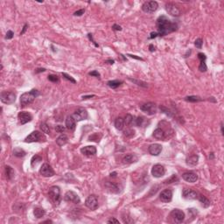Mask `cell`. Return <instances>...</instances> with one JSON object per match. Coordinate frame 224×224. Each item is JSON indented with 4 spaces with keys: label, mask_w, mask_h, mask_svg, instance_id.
Listing matches in <instances>:
<instances>
[{
    "label": "cell",
    "mask_w": 224,
    "mask_h": 224,
    "mask_svg": "<svg viewBox=\"0 0 224 224\" xmlns=\"http://www.w3.org/2000/svg\"><path fill=\"white\" fill-rule=\"evenodd\" d=\"M45 214H46L45 210H44L43 208H41V207H35L34 210H33V215H34V216L36 217V218H38V219L42 218V217L45 215Z\"/></svg>",
    "instance_id": "obj_30"
},
{
    "label": "cell",
    "mask_w": 224,
    "mask_h": 224,
    "mask_svg": "<svg viewBox=\"0 0 224 224\" xmlns=\"http://www.w3.org/2000/svg\"><path fill=\"white\" fill-rule=\"evenodd\" d=\"M158 36H159V33H158L157 32H151V34H150L149 39H150V40H152V39L157 38Z\"/></svg>",
    "instance_id": "obj_49"
},
{
    "label": "cell",
    "mask_w": 224,
    "mask_h": 224,
    "mask_svg": "<svg viewBox=\"0 0 224 224\" xmlns=\"http://www.w3.org/2000/svg\"><path fill=\"white\" fill-rule=\"evenodd\" d=\"M198 193L193 189H184L182 192V196L186 200H195L198 198Z\"/></svg>",
    "instance_id": "obj_18"
},
{
    "label": "cell",
    "mask_w": 224,
    "mask_h": 224,
    "mask_svg": "<svg viewBox=\"0 0 224 224\" xmlns=\"http://www.w3.org/2000/svg\"><path fill=\"white\" fill-rule=\"evenodd\" d=\"M129 80L131 81H132V82H134V83H137V85H138V86L144 87V88H146V87H147V84L145 83V82L139 81H137V80H133V79H131V78H130Z\"/></svg>",
    "instance_id": "obj_39"
},
{
    "label": "cell",
    "mask_w": 224,
    "mask_h": 224,
    "mask_svg": "<svg viewBox=\"0 0 224 224\" xmlns=\"http://www.w3.org/2000/svg\"><path fill=\"white\" fill-rule=\"evenodd\" d=\"M199 70L200 72H206L207 70V67L206 65V60L200 61V64L199 66Z\"/></svg>",
    "instance_id": "obj_37"
},
{
    "label": "cell",
    "mask_w": 224,
    "mask_h": 224,
    "mask_svg": "<svg viewBox=\"0 0 224 224\" xmlns=\"http://www.w3.org/2000/svg\"><path fill=\"white\" fill-rule=\"evenodd\" d=\"M96 96H94V95H92V96H83L82 97V99H89V98H91V97H95Z\"/></svg>",
    "instance_id": "obj_58"
},
{
    "label": "cell",
    "mask_w": 224,
    "mask_h": 224,
    "mask_svg": "<svg viewBox=\"0 0 224 224\" xmlns=\"http://www.w3.org/2000/svg\"><path fill=\"white\" fill-rule=\"evenodd\" d=\"M112 29L115 30V31H122V27L120 26H118V25H116V24L112 26Z\"/></svg>",
    "instance_id": "obj_52"
},
{
    "label": "cell",
    "mask_w": 224,
    "mask_h": 224,
    "mask_svg": "<svg viewBox=\"0 0 224 224\" xmlns=\"http://www.w3.org/2000/svg\"><path fill=\"white\" fill-rule=\"evenodd\" d=\"M26 151L23 150V149L19 148V147H16V148L13 150V155L16 156V157H18V158H23V157L26 156Z\"/></svg>",
    "instance_id": "obj_32"
},
{
    "label": "cell",
    "mask_w": 224,
    "mask_h": 224,
    "mask_svg": "<svg viewBox=\"0 0 224 224\" xmlns=\"http://www.w3.org/2000/svg\"><path fill=\"white\" fill-rule=\"evenodd\" d=\"M48 195L55 204H59L61 202V189L57 186H51L48 191Z\"/></svg>",
    "instance_id": "obj_3"
},
{
    "label": "cell",
    "mask_w": 224,
    "mask_h": 224,
    "mask_svg": "<svg viewBox=\"0 0 224 224\" xmlns=\"http://www.w3.org/2000/svg\"><path fill=\"white\" fill-rule=\"evenodd\" d=\"M68 141V137L66 134H61V136H59L56 139V144L59 146H63L65 145Z\"/></svg>",
    "instance_id": "obj_26"
},
{
    "label": "cell",
    "mask_w": 224,
    "mask_h": 224,
    "mask_svg": "<svg viewBox=\"0 0 224 224\" xmlns=\"http://www.w3.org/2000/svg\"><path fill=\"white\" fill-rule=\"evenodd\" d=\"M81 152L86 156H94L96 154V148L93 145L84 146L81 149Z\"/></svg>",
    "instance_id": "obj_19"
},
{
    "label": "cell",
    "mask_w": 224,
    "mask_h": 224,
    "mask_svg": "<svg viewBox=\"0 0 224 224\" xmlns=\"http://www.w3.org/2000/svg\"><path fill=\"white\" fill-rule=\"evenodd\" d=\"M166 10H167V11L170 15H172L173 17H179L180 15V9L177 7L175 5H173L172 3H169V4L166 5Z\"/></svg>",
    "instance_id": "obj_15"
},
{
    "label": "cell",
    "mask_w": 224,
    "mask_h": 224,
    "mask_svg": "<svg viewBox=\"0 0 224 224\" xmlns=\"http://www.w3.org/2000/svg\"><path fill=\"white\" fill-rule=\"evenodd\" d=\"M160 110L164 112V113H166L167 116H172V112L169 110H167L166 107H164V106H160Z\"/></svg>",
    "instance_id": "obj_44"
},
{
    "label": "cell",
    "mask_w": 224,
    "mask_h": 224,
    "mask_svg": "<svg viewBox=\"0 0 224 224\" xmlns=\"http://www.w3.org/2000/svg\"><path fill=\"white\" fill-rule=\"evenodd\" d=\"M44 137V136L42 135V133H40V131H32L30 135H28L26 139H25V142L26 143H34V142H40L41 141Z\"/></svg>",
    "instance_id": "obj_9"
},
{
    "label": "cell",
    "mask_w": 224,
    "mask_h": 224,
    "mask_svg": "<svg viewBox=\"0 0 224 224\" xmlns=\"http://www.w3.org/2000/svg\"><path fill=\"white\" fill-rule=\"evenodd\" d=\"M76 126V121L73 116H68L66 118V128L70 131H74Z\"/></svg>",
    "instance_id": "obj_22"
},
{
    "label": "cell",
    "mask_w": 224,
    "mask_h": 224,
    "mask_svg": "<svg viewBox=\"0 0 224 224\" xmlns=\"http://www.w3.org/2000/svg\"><path fill=\"white\" fill-rule=\"evenodd\" d=\"M128 56H130L131 58H133V59H136V60H138V61H143L142 58L140 57H137V55H132V54H128Z\"/></svg>",
    "instance_id": "obj_54"
},
{
    "label": "cell",
    "mask_w": 224,
    "mask_h": 224,
    "mask_svg": "<svg viewBox=\"0 0 224 224\" xmlns=\"http://www.w3.org/2000/svg\"><path fill=\"white\" fill-rule=\"evenodd\" d=\"M159 199L162 202H165V203H168V202H172V190L165 189L164 191H162L159 194Z\"/></svg>",
    "instance_id": "obj_14"
},
{
    "label": "cell",
    "mask_w": 224,
    "mask_h": 224,
    "mask_svg": "<svg viewBox=\"0 0 224 224\" xmlns=\"http://www.w3.org/2000/svg\"><path fill=\"white\" fill-rule=\"evenodd\" d=\"M45 71H46L45 68H38L36 71H35V73H40V72H45Z\"/></svg>",
    "instance_id": "obj_56"
},
{
    "label": "cell",
    "mask_w": 224,
    "mask_h": 224,
    "mask_svg": "<svg viewBox=\"0 0 224 224\" xmlns=\"http://www.w3.org/2000/svg\"><path fill=\"white\" fill-rule=\"evenodd\" d=\"M108 223H119V221L118 220H116L115 218H110L109 221H108Z\"/></svg>",
    "instance_id": "obj_53"
},
{
    "label": "cell",
    "mask_w": 224,
    "mask_h": 224,
    "mask_svg": "<svg viewBox=\"0 0 224 224\" xmlns=\"http://www.w3.org/2000/svg\"><path fill=\"white\" fill-rule=\"evenodd\" d=\"M84 13H85V10H84V9H81V10H78V11H75V13H74V15H75V16H78V17H80V16H82V15H83Z\"/></svg>",
    "instance_id": "obj_45"
},
{
    "label": "cell",
    "mask_w": 224,
    "mask_h": 224,
    "mask_svg": "<svg viewBox=\"0 0 224 224\" xmlns=\"http://www.w3.org/2000/svg\"><path fill=\"white\" fill-rule=\"evenodd\" d=\"M5 175H6V179L9 180H11L14 178V175H15L14 170L11 168L10 166H6L5 167Z\"/></svg>",
    "instance_id": "obj_28"
},
{
    "label": "cell",
    "mask_w": 224,
    "mask_h": 224,
    "mask_svg": "<svg viewBox=\"0 0 224 224\" xmlns=\"http://www.w3.org/2000/svg\"><path fill=\"white\" fill-rule=\"evenodd\" d=\"M159 7V4L156 1H147L145 2L142 5L143 11L146 13H155Z\"/></svg>",
    "instance_id": "obj_6"
},
{
    "label": "cell",
    "mask_w": 224,
    "mask_h": 224,
    "mask_svg": "<svg viewBox=\"0 0 224 224\" xmlns=\"http://www.w3.org/2000/svg\"><path fill=\"white\" fill-rule=\"evenodd\" d=\"M18 117H19V122H20L21 124H26L31 122L32 119V116L29 112H26V111L19 112V115H18Z\"/></svg>",
    "instance_id": "obj_16"
},
{
    "label": "cell",
    "mask_w": 224,
    "mask_h": 224,
    "mask_svg": "<svg viewBox=\"0 0 224 224\" xmlns=\"http://www.w3.org/2000/svg\"><path fill=\"white\" fill-rule=\"evenodd\" d=\"M170 216L175 223H181L185 220V213L178 208L173 209L170 213Z\"/></svg>",
    "instance_id": "obj_5"
},
{
    "label": "cell",
    "mask_w": 224,
    "mask_h": 224,
    "mask_svg": "<svg viewBox=\"0 0 224 224\" xmlns=\"http://www.w3.org/2000/svg\"><path fill=\"white\" fill-rule=\"evenodd\" d=\"M175 180H178V178H177L175 175H172L170 179H168V180H167L166 181H165V183H166V184H170V183L175 182Z\"/></svg>",
    "instance_id": "obj_43"
},
{
    "label": "cell",
    "mask_w": 224,
    "mask_h": 224,
    "mask_svg": "<svg viewBox=\"0 0 224 224\" xmlns=\"http://www.w3.org/2000/svg\"><path fill=\"white\" fill-rule=\"evenodd\" d=\"M124 119L123 117H117V118L115 120V123H114V125H115V128L116 130H118V131H122L124 127Z\"/></svg>",
    "instance_id": "obj_27"
},
{
    "label": "cell",
    "mask_w": 224,
    "mask_h": 224,
    "mask_svg": "<svg viewBox=\"0 0 224 224\" xmlns=\"http://www.w3.org/2000/svg\"><path fill=\"white\" fill-rule=\"evenodd\" d=\"M199 200H200V202L202 203V207H208L209 206H210V200L207 199V198H206L204 195H202V194H200V195H198V198H197Z\"/></svg>",
    "instance_id": "obj_29"
},
{
    "label": "cell",
    "mask_w": 224,
    "mask_h": 224,
    "mask_svg": "<svg viewBox=\"0 0 224 224\" xmlns=\"http://www.w3.org/2000/svg\"><path fill=\"white\" fill-rule=\"evenodd\" d=\"M144 122H145V118H144V117L138 116V117H137V118L135 119L134 124L137 125V126H138V127H140V126H143V125H144Z\"/></svg>",
    "instance_id": "obj_36"
},
{
    "label": "cell",
    "mask_w": 224,
    "mask_h": 224,
    "mask_svg": "<svg viewBox=\"0 0 224 224\" xmlns=\"http://www.w3.org/2000/svg\"><path fill=\"white\" fill-rule=\"evenodd\" d=\"M199 161V156L198 155H191L189 157H187L186 159V163L187 166L189 167H195L197 166Z\"/></svg>",
    "instance_id": "obj_23"
},
{
    "label": "cell",
    "mask_w": 224,
    "mask_h": 224,
    "mask_svg": "<svg viewBox=\"0 0 224 224\" xmlns=\"http://www.w3.org/2000/svg\"><path fill=\"white\" fill-rule=\"evenodd\" d=\"M105 187L107 188L108 191H110V193H114V194H118L120 192V187L119 186L116 184V183H113V182H110V181H107L105 183Z\"/></svg>",
    "instance_id": "obj_21"
},
{
    "label": "cell",
    "mask_w": 224,
    "mask_h": 224,
    "mask_svg": "<svg viewBox=\"0 0 224 224\" xmlns=\"http://www.w3.org/2000/svg\"><path fill=\"white\" fill-rule=\"evenodd\" d=\"M64 200L67 202H73L75 204H79L81 202L80 197L74 191H67L64 195Z\"/></svg>",
    "instance_id": "obj_11"
},
{
    "label": "cell",
    "mask_w": 224,
    "mask_h": 224,
    "mask_svg": "<svg viewBox=\"0 0 224 224\" xmlns=\"http://www.w3.org/2000/svg\"><path fill=\"white\" fill-rule=\"evenodd\" d=\"M55 130L57 132H60V133H63L65 131V128L62 125H57L55 127Z\"/></svg>",
    "instance_id": "obj_48"
},
{
    "label": "cell",
    "mask_w": 224,
    "mask_h": 224,
    "mask_svg": "<svg viewBox=\"0 0 224 224\" xmlns=\"http://www.w3.org/2000/svg\"><path fill=\"white\" fill-rule=\"evenodd\" d=\"M88 37H89V40H90L93 42V44L95 45V46H96V48H98L99 45H98V44H96V41L93 40V37H92V34H91V33H89V34H88Z\"/></svg>",
    "instance_id": "obj_51"
},
{
    "label": "cell",
    "mask_w": 224,
    "mask_h": 224,
    "mask_svg": "<svg viewBox=\"0 0 224 224\" xmlns=\"http://www.w3.org/2000/svg\"><path fill=\"white\" fill-rule=\"evenodd\" d=\"M209 159H215V154H214V152H211L210 154H209Z\"/></svg>",
    "instance_id": "obj_59"
},
{
    "label": "cell",
    "mask_w": 224,
    "mask_h": 224,
    "mask_svg": "<svg viewBox=\"0 0 224 224\" xmlns=\"http://www.w3.org/2000/svg\"><path fill=\"white\" fill-rule=\"evenodd\" d=\"M88 116H89L88 112L84 108H78L73 115V117L75 119V121L86 120L88 118Z\"/></svg>",
    "instance_id": "obj_12"
},
{
    "label": "cell",
    "mask_w": 224,
    "mask_h": 224,
    "mask_svg": "<svg viewBox=\"0 0 224 224\" xmlns=\"http://www.w3.org/2000/svg\"><path fill=\"white\" fill-rule=\"evenodd\" d=\"M107 62H110V64H113V63H114V61H113V60H108Z\"/></svg>",
    "instance_id": "obj_62"
},
{
    "label": "cell",
    "mask_w": 224,
    "mask_h": 224,
    "mask_svg": "<svg viewBox=\"0 0 224 224\" xmlns=\"http://www.w3.org/2000/svg\"><path fill=\"white\" fill-rule=\"evenodd\" d=\"M124 136H126V137L134 136V131L133 130H126V131H124Z\"/></svg>",
    "instance_id": "obj_47"
},
{
    "label": "cell",
    "mask_w": 224,
    "mask_h": 224,
    "mask_svg": "<svg viewBox=\"0 0 224 224\" xmlns=\"http://www.w3.org/2000/svg\"><path fill=\"white\" fill-rule=\"evenodd\" d=\"M185 101H186L188 102H202V99L200 96H190L185 97Z\"/></svg>",
    "instance_id": "obj_35"
},
{
    "label": "cell",
    "mask_w": 224,
    "mask_h": 224,
    "mask_svg": "<svg viewBox=\"0 0 224 224\" xmlns=\"http://www.w3.org/2000/svg\"><path fill=\"white\" fill-rule=\"evenodd\" d=\"M116 172L110 173V177H116Z\"/></svg>",
    "instance_id": "obj_60"
},
{
    "label": "cell",
    "mask_w": 224,
    "mask_h": 224,
    "mask_svg": "<svg viewBox=\"0 0 224 224\" xmlns=\"http://www.w3.org/2000/svg\"><path fill=\"white\" fill-rule=\"evenodd\" d=\"M27 27H28V25H27V24H26V25L24 26V27H23V30H22V31H21V32H20V35H23V34H24V33L26 32V31Z\"/></svg>",
    "instance_id": "obj_55"
},
{
    "label": "cell",
    "mask_w": 224,
    "mask_h": 224,
    "mask_svg": "<svg viewBox=\"0 0 224 224\" xmlns=\"http://www.w3.org/2000/svg\"><path fill=\"white\" fill-rule=\"evenodd\" d=\"M162 151V145L159 144H153L149 146V152L152 156H159Z\"/></svg>",
    "instance_id": "obj_20"
},
{
    "label": "cell",
    "mask_w": 224,
    "mask_h": 224,
    "mask_svg": "<svg viewBox=\"0 0 224 224\" xmlns=\"http://www.w3.org/2000/svg\"><path fill=\"white\" fill-rule=\"evenodd\" d=\"M202 44H203V40L200 39V38H198L195 41H194V46L198 49H200L202 48Z\"/></svg>",
    "instance_id": "obj_41"
},
{
    "label": "cell",
    "mask_w": 224,
    "mask_h": 224,
    "mask_svg": "<svg viewBox=\"0 0 224 224\" xmlns=\"http://www.w3.org/2000/svg\"><path fill=\"white\" fill-rule=\"evenodd\" d=\"M166 173V169L160 164H156L152 167L151 169V175L154 178H161Z\"/></svg>",
    "instance_id": "obj_10"
},
{
    "label": "cell",
    "mask_w": 224,
    "mask_h": 224,
    "mask_svg": "<svg viewBox=\"0 0 224 224\" xmlns=\"http://www.w3.org/2000/svg\"><path fill=\"white\" fill-rule=\"evenodd\" d=\"M123 83L122 81H118V80H113V81H110L107 82V85L110 88V89H117L121 84Z\"/></svg>",
    "instance_id": "obj_31"
},
{
    "label": "cell",
    "mask_w": 224,
    "mask_h": 224,
    "mask_svg": "<svg viewBox=\"0 0 224 224\" xmlns=\"http://www.w3.org/2000/svg\"><path fill=\"white\" fill-rule=\"evenodd\" d=\"M39 95H40V93L37 89H32L30 92H26L24 94H22L20 96L21 106H26L32 103Z\"/></svg>",
    "instance_id": "obj_2"
},
{
    "label": "cell",
    "mask_w": 224,
    "mask_h": 224,
    "mask_svg": "<svg viewBox=\"0 0 224 224\" xmlns=\"http://www.w3.org/2000/svg\"><path fill=\"white\" fill-rule=\"evenodd\" d=\"M140 110L148 115H154L157 112V106L154 102H147L140 105Z\"/></svg>",
    "instance_id": "obj_8"
},
{
    "label": "cell",
    "mask_w": 224,
    "mask_h": 224,
    "mask_svg": "<svg viewBox=\"0 0 224 224\" xmlns=\"http://www.w3.org/2000/svg\"><path fill=\"white\" fill-rule=\"evenodd\" d=\"M182 178L184 180L189 183H194L198 180V175L193 172H186L182 174Z\"/></svg>",
    "instance_id": "obj_17"
},
{
    "label": "cell",
    "mask_w": 224,
    "mask_h": 224,
    "mask_svg": "<svg viewBox=\"0 0 224 224\" xmlns=\"http://www.w3.org/2000/svg\"><path fill=\"white\" fill-rule=\"evenodd\" d=\"M40 172L43 177H52L54 175V171L53 170L52 167L48 163H45L42 165Z\"/></svg>",
    "instance_id": "obj_13"
},
{
    "label": "cell",
    "mask_w": 224,
    "mask_h": 224,
    "mask_svg": "<svg viewBox=\"0 0 224 224\" xmlns=\"http://www.w3.org/2000/svg\"><path fill=\"white\" fill-rule=\"evenodd\" d=\"M85 206L89 208L90 210H96L97 209L98 207V200H97V197L94 194H91L89 195L86 200H85Z\"/></svg>",
    "instance_id": "obj_7"
},
{
    "label": "cell",
    "mask_w": 224,
    "mask_h": 224,
    "mask_svg": "<svg viewBox=\"0 0 224 224\" xmlns=\"http://www.w3.org/2000/svg\"><path fill=\"white\" fill-rule=\"evenodd\" d=\"M221 134L223 135L224 133H223V126H222V123L221 124Z\"/></svg>",
    "instance_id": "obj_61"
},
{
    "label": "cell",
    "mask_w": 224,
    "mask_h": 224,
    "mask_svg": "<svg viewBox=\"0 0 224 224\" xmlns=\"http://www.w3.org/2000/svg\"><path fill=\"white\" fill-rule=\"evenodd\" d=\"M89 75H91V76H96V77H97V78H99L100 77V74L96 71V70H94V71H92V72H90V73H89Z\"/></svg>",
    "instance_id": "obj_50"
},
{
    "label": "cell",
    "mask_w": 224,
    "mask_h": 224,
    "mask_svg": "<svg viewBox=\"0 0 224 224\" xmlns=\"http://www.w3.org/2000/svg\"><path fill=\"white\" fill-rule=\"evenodd\" d=\"M137 161V157L135 154H127L123 158V162L124 164H131Z\"/></svg>",
    "instance_id": "obj_25"
},
{
    "label": "cell",
    "mask_w": 224,
    "mask_h": 224,
    "mask_svg": "<svg viewBox=\"0 0 224 224\" xmlns=\"http://www.w3.org/2000/svg\"><path fill=\"white\" fill-rule=\"evenodd\" d=\"M149 48H150V51H151V52H153V51L155 50V48L153 46V45H150V46H149Z\"/></svg>",
    "instance_id": "obj_57"
},
{
    "label": "cell",
    "mask_w": 224,
    "mask_h": 224,
    "mask_svg": "<svg viewBox=\"0 0 224 224\" xmlns=\"http://www.w3.org/2000/svg\"><path fill=\"white\" fill-rule=\"evenodd\" d=\"M157 28L159 36H166V35L173 32L178 29L177 23L172 22L166 16H160L157 19Z\"/></svg>",
    "instance_id": "obj_1"
},
{
    "label": "cell",
    "mask_w": 224,
    "mask_h": 224,
    "mask_svg": "<svg viewBox=\"0 0 224 224\" xmlns=\"http://www.w3.org/2000/svg\"><path fill=\"white\" fill-rule=\"evenodd\" d=\"M153 137H154L156 139H159V140H163L166 137V132L163 129H160V128H158L156 129L154 131H153Z\"/></svg>",
    "instance_id": "obj_24"
},
{
    "label": "cell",
    "mask_w": 224,
    "mask_h": 224,
    "mask_svg": "<svg viewBox=\"0 0 224 224\" xmlns=\"http://www.w3.org/2000/svg\"><path fill=\"white\" fill-rule=\"evenodd\" d=\"M13 35H14V32L13 31H8L6 32V35H5V39L6 40H11V39H13Z\"/></svg>",
    "instance_id": "obj_46"
},
{
    "label": "cell",
    "mask_w": 224,
    "mask_h": 224,
    "mask_svg": "<svg viewBox=\"0 0 224 224\" xmlns=\"http://www.w3.org/2000/svg\"><path fill=\"white\" fill-rule=\"evenodd\" d=\"M16 101V94L13 92L3 91L1 93V102L5 104H11Z\"/></svg>",
    "instance_id": "obj_4"
},
{
    "label": "cell",
    "mask_w": 224,
    "mask_h": 224,
    "mask_svg": "<svg viewBox=\"0 0 224 224\" xmlns=\"http://www.w3.org/2000/svg\"><path fill=\"white\" fill-rule=\"evenodd\" d=\"M62 76H63L66 80L69 81L70 82H72V83H76V81H75L71 75H67V74H66V73H62Z\"/></svg>",
    "instance_id": "obj_40"
},
{
    "label": "cell",
    "mask_w": 224,
    "mask_h": 224,
    "mask_svg": "<svg viewBox=\"0 0 224 224\" xmlns=\"http://www.w3.org/2000/svg\"><path fill=\"white\" fill-rule=\"evenodd\" d=\"M135 123V117H133L131 114H127L124 118V124L128 126L132 125Z\"/></svg>",
    "instance_id": "obj_34"
},
{
    "label": "cell",
    "mask_w": 224,
    "mask_h": 224,
    "mask_svg": "<svg viewBox=\"0 0 224 224\" xmlns=\"http://www.w3.org/2000/svg\"><path fill=\"white\" fill-rule=\"evenodd\" d=\"M48 79L50 81H52V82H58V81H59V78H58V76L55 75H49L48 77Z\"/></svg>",
    "instance_id": "obj_42"
},
{
    "label": "cell",
    "mask_w": 224,
    "mask_h": 224,
    "mask_svg": "<svg viewBox=\"0 0 224 224\" xmlns=\"http://www.w3.org/2000/svg\"><path fill=\"white\" fill-rule=\"evenodd\" d=\"M42 161V158L39 155H35L31 159V167H35L38 166V164H40Z\"/></svg>",
    "instance_id": "obj_33"
},
{
    "label": "cell",
    "mask_w": 224,
    "mask_h": 224,
    "mask_svg": "<svg viewBox=\"0 0 224 224\" xmlns=\"http://www.w3.org/2000/svg\"><path fill=\"white\" fill-rule=\"evenodd\" d=\"M40 129H41V131L46 133V134H49L50 133V129H49V126L46 124V123H42L40 124Z\"/></svg>",
    "instance_id": "obj_38"
}]
</instances>
